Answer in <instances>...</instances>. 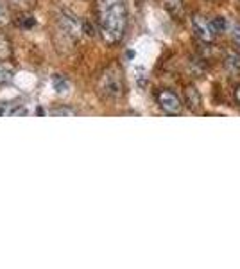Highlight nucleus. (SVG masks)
<instances>
[{
  "label": "nucleus",
  "instance_id": "nucleus-15",
  "mask_svg": "<svg viewBox=\"0 0 240 269\" xmlns=\"http://www.w3.org/2000/svg\"><path fill=\"white\" fill-rule=\"evenodd\" d=\"M231 38H233L235 45L240 47V24H233V27H231Z\"/></svg>",
  "mask_w": 240,
  "mask_h": 269
},
{
  "label": "nucleus",
  "instance_id": "nucleus-6",
  "mask_svg": "<svg viewBox=\"0 0 240 269\" xmlns=\"http://www.w3.org/2000/svg\"><path fill=\"white\" fill-rule=\"evenodd\" d=\"M224 68L230 74L240 75V52L238 50H228L224 56Z\"/></svg>",
  "mask_w": 240,
  "mask_h": 269
},
{
  "label": "nucleus",
  "instance_id": "nucleus-12",
  "mask_svg": "<svg viewBox=\"0 0 240 269\" xmlns=\"http://www.w3.org/2000/svg\"><path fill=\"white\" fill-rule=\"evenodd\" d=\"M11 7L14 9H20V11H29L36 6V0H7Z\"/></svg>",
  "mask_w": 240,
  "mask_h": 269
},
{
  "label": "nucleus",
  "instance_id": "nucleus-3",
  "mask_svg": "<svg viewBox=\"0 0 240 269\" xmlns=\"http://www.w3.org/2000/svg\"><path fill=\"white\" fill-rule=\"evenodd\" d=\"M81 32H85V24H81V22L74 20V18H70V16L57 18L56 34L61 36L65 43L74 45V43L81 38Z\"/></svg>",
  "mask_w": 240,
  "mask_h": 269
},
{
  "label": "nucleus",
  "instance_id": "nucleus-7",
  "mask_svg": "<svg viewBox=\"0 0 240 269\" xmlns=\"http://www.w3.org/2000/svg\"><path fill=\"white\" fill-rule=\"evenodd\" d=\"M185 103H187V106L190 108L192 111H197L199 108H201V104H203L199 90L194 88V86H188V88L185 90Z\"/></svg>",
  "mask_w": 240,
  "mask_h": 269
},
{
  "label": "nucleus",
  "instance_id": "nucleus-9",
  "mask_svg": "<svg viewBox=\"0 0 240 269\" xmlns=\"http://www.w3.org/2000/svg\"><path fill=\"white\" fill-rule=\"evenodd\" d=\"M13 67H11L7 61H2L0 60V86L7 85V83L13 81Z\"/></svg>",
  "mask_w": 240,
  "mask_h": 269
},
{
  "label": "nucleus",
  "instance_id": "nucleus-14",
  "mask_svg": "<svg viewBox=\"0 0 240 269\" xmlns=\"http://www.w3.org/2000/svg\"><path fill=\"white\" fill-rule=\"evenodd\" d=\"M212 22H213V27H215L217 34H223V32L226 31L228 22H226V18L224 16H215V18H212Z\"/></svg>",
  "mask_w": 240,
  "mask_h": 269
},
{
  "label": "nucleus",
  "instance_id": "nucleus-11",
  "mask_svg": "<svg viewBox=\"0 0 240 269\" xmlns=\"http://www.w3.org/2000/svg\"><path fill=\"white\" fill-rule=\"evenodd\" d=\"M0 115H9V117H14V115H27V110L20 104H4L0 108Z\"/></svg>",
  "mask_w": 240,
  "mask_h": 269
},
{
  "label": "nucleus",
  "instance_id": "nucleus-10",
  "mask_svg": "<svg viewBox=\"0 0 240 269\" xmlns=\"http://www.w3.org/2000/svg\"><path fill=\"white\" fill-rule=\"evenodd\" d=\"M13 57V45H11L9 38L0 34V60L9 61Z\"/></svg>",
  "mask_w": 240,
  "mask_h": 269
},
{
  "label": "nucleus",
  "instance_id": "nucleus-4",
  "mask_svg": "<svg viewBox=\"0 0 240 269\" xmlns=\"http://www.w3.org/2000/svg\"><path fill=\"white\" fill-rule=\"evenodd\" d=\"M192 29H194L195 36L205 43H212L219 36L215 27H213V22L206 16H201V14H195L192 18Z\"/></svg>",
  "mask_w": 240,
  "mask_h": 269
},
{
  "label": "nucleus",
  "instance_id": "nucleus-1",
  "mask_svg": "<svg viewBox=\"0 0 240 269\" xmlns=\"http://www.w3.org/2000/svg\"><path fill=\"white\" fill-rule=\"evenodd\" d=\"M97 25L103 40L110 45L124 38L127 27V7L124 0H97Z\"/></svg>",
  "mask_w": 240,
  "mask_h": 269
},
{
  "label": "nucleus",
  "instance_id": "nucleus-2",
  "mask_svg": "<svg viewBox=\"0 0 240 269\" xmlns=\"http://www.w3.org/2000/svg\"><path fill=\"white\" fill-rule=\"evenodd\" d=\"M99 92L106 99H120L124 93V78L122 70L117 65H111L103 72L99 79Z\"/></svg>",
  "mask_w": 240,
  "mask_h": 269
},
{
  "label": "nucleus",
  "instance_id": "nucleus-17",
  "mask_svg": "<svg viewBox=\"0 0 240 269\" xmlns=\"http://www.w3.org/2000/svg\"><path fill=\"white\" fill-rule=\"evenodd\" d=\"M36 22H34V18H31L29 14H25V16H22V22L18 20V25H22V27H32Z\"/></svg>",
  "mask_w": 240,
  "mask_h": 269
},
{
  "label": "nucleus",
  "instance_id": "nucleus-8",
  "mask_svg": "<svg viewBox=\"0 0 240 269\" xmlns=\"http://www.w3.org/2000/svg\"><path fill=\"white\" fill-rule=\"evenodd\" d=\"M163 7L169 14L172 16H181L185 11V6H183V0H163Z\"/></svg>",
  "mask_w": 240,
  "mask_h": 269
},
{
  "label": "nucleus",
  "instance_id": "nucleus-5",
  "mask_svg": "<svg viewBox=\"0 0 240 269\" xmlns=\"http://www.w3.org/2000/svg\"><path fill=\"white\" fill-rule=\"evenodd\" d=\"M156 101H158L159 108H162L165 113L169 115H177L181 113V108H183V103H181V97L177 95L172 90H159L156 93Z\"/></svg>",
  "mask_w": 240,
  "mask_h": 269
},
{
  "label": "nucleus",
  "instance_id": "nucleus-19",
  "mask_svg": "<svg viewBox=\"0 0 240 269\" xmlns=\"http://www.w3.org/2000/svg\"><path fill=\"white\" fill-rule=\"evenodd\" d=\"M235 99H237V103L240 104V85L235 88Z\"/></svg>",
  "mask_w": 240,
  "mask_h": 269
},
{
  "label": "nucleus",
  "instance_id": "nucleus-13",
  "mask_svg": "<svg viewBox=\"0 0 240 269\" xmlns=\"http://www.w3.org/2000/svg\"><path fill=\"white\" fill-rule=\"evenodd\" d=\"M54 88H56L57 93L67 92V88H68L67 78H63V75H56V78H54Z\"/></svg>",
  "mask_w": 240,
  "mask_h": 269
},
{
  "label": "nucleus",
  "instance_id": "nucleus-16",
  "mask_svg": "<svg viewBox=\"0 0 240 269\" xmlns=\"http://www.w3.org/2000/svg\"><path fill=\"white\" fill-rule=\"evenodd\" d=\"M50 115H77L75 110H70V108H59V110H52Z\"/></svg>",
  "mask_w": 240,
  "mask_h": 269
},
{
  "label": "nucleus",
  "instance_id": "nucleus-18",
  "mask_svg": "<svg viewBox=\"0 0 240 269\" xmlns=\"http://www.w3.org/2000/svg\"><path fill=\"white\" fill-rule=\"evenodd\" d=\"M6 16H7L6 7H4L2 4H0V24H2V22H6Z\"/></svg>",
  "mask_w": 240,
  "mask_h": 269
}]
</instances>
